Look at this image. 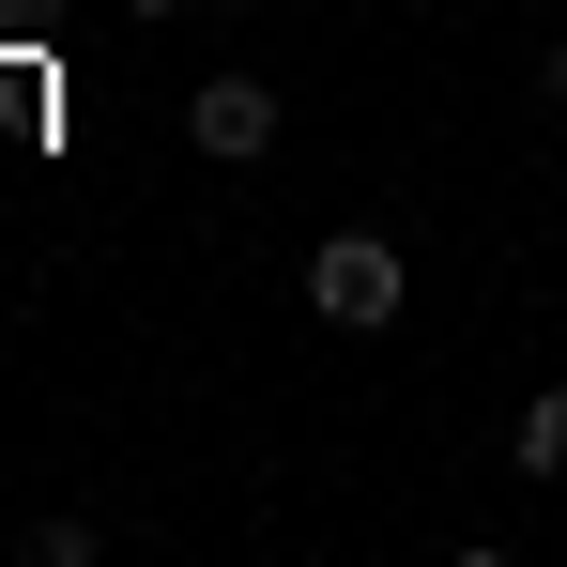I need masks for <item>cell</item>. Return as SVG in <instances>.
Returning a JSON list of instances; mask_svg holds the SVG:
<instances>
[{"instance_id": "1", "label": "cell", "mask_w": 567, "mask_h": 567, "mask_svg": "<svg viewBox=\"0 0 567 567\" xmlns=\"http://www.w3.org/2000/svg\"><path fill=\"white\" fill-rule=\"evenodd\" d=\"M307 307H322L338 338H383V322L414 307V261H399L383 230H322V246H307Z\"/></svg>"}, {"instance_id": "2", "label": "cell", "mask_w": 567, "mask_h": 567, "mask_svg": "<svg viewBox=\"0 0 567 567\" xmlns=\"http://www.w3.org/2000/svg\"><path fill=\"white\" fill-rule=\"evenodd\" d=\"M185 138L215 154V169H246V154H277V93H261V78H199V93H185Z\"/></svg>"}, {"instance_id": "6", "label": "cell", "mask_w": 567, "mask_h": 567, "mask_svg": "<svg viewBox=\"0 0 567 567\" xmlns=\"http://www.w3.org/2000/svg\"><path fill=\"white\" fill-rule=\"evenodd\" d=\"M215 16H246V0H215Z\"/></svg>"}, {"instance_id": "5", "label": "cell", "mask_w": 567, "mask_h": 567, "mask_svg": "<svg viewBox=\"0 0 567 567\" xmlns=\"http://www.w3.org/2000/svg\"><path fill=\"white\" fill-rule=\"evenodd\" d=\"M123 16H185V0H123Z\"/></svg>"}, {"instance_id": "3", "label": "cell", "mask_w": 567, "mask_h": 567, "mask_svg": "<svg viewBox=\"0 0 567 567\" xmlns=\"http://www.w3.org/2000/svg\"><path fill=\"white\" fill-rule=\"evenodd\" d=\"M506 461H522V475H567V383L537 399V414H522V445H506Z\"/></svg>"}, {"instance_id": "4", "label": "cell", "mask_w": 567, "mask_h": 567, "mask_svg": "<svg viewBox=\"0 0 567 567\" xmlns=\"http://www.w3.org/2000/svg\"><path fill=\"white\" fill-rule=\"evenodd\" d=\"M537 93H553V107H567V47H553V62H537Z\"/></svg>"}]
</instances>
